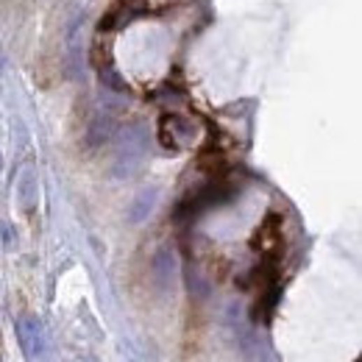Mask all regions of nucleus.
<instances>
[{
    "instance_id": "1",
    "label": "nucleus",
    "mask_w": 362,
    "mask_h": 362,
    "mask_svg": "<svg viewBox=\"0 0 362 362\" xmlns=\"http://www.w3.org/2000/svg\"><path fill=\"white\" fill-rule=\"evenodd\" d=\"M148 154V137L143 126H126L120 131L117 140V151H115V173L117 176H131L140 171V165L145 162Z\"/></svg>"
},
{
    "instance_id": "2",
    "label": "nucleus",
    "mask_w": 362,
    "mask_h": 362,
    "mask_svg": "<svg viewBox=\"0 0 362 362\" xmlns=\"http://www.w3.org/2000/svg\"><path fill=\"white\" fill-rule=\"evenodd\" d=\"M14 332H17V340H20V349L25 354L28 362H50V346H48V332H45V324L25 312L17 318L14 324Z\"/></svg>"
},
{
    "instance_id": "3",
    "label": "nucleus",
    "mask_w": 362,
    "mask_h": 362,
    "mask_svg": "<svg viewBox=\"0 0 362 362\" xmlns=\"http://www.w3.org/2000/svg\"><path fill=\"white\" fill-rule=\"evenodd\" d=\"M17 203L22 212H34L36 206V173L31 165H25L17 179Z\"/></svg>"
},
{
    "instance_id": "4",
    "label": "nucleus",
    "mask_w": 362,
    "mask_h": 362,
    "mask_svg": "<svg viewBox=\"0 0 362 362\" xmlns=\"http://www.w3.org/2000/svg\"><path fill=\"white\" fill-rule=\"evenodd\" d=\"M154 270H157V276H159V282L165 287L173 284V279H176V259H173V254L171 251H159V256L154 259Z\"/></svg>"
},
{
    "instance_id": "5",
    "label": "nucleus",
    "mask_w": 362,
    "mask_h": 362,
    "mask_svg": "<svg viewBox=\"0 0 362 362\" xmlns=\"http://www.w3.org/2000/svg\"><path fill=\"white\" fill-rule=\"evenodd\" d=\"M154 201H157V189H145L137 201H134V206H131V223H140L151 209H154Z\"/></svg>"
},
{
    "instance_id": "6",
    "label": "nucleus",
    "mask_w": 362,
    "mask_h": 362,
    "mask_svg": "<svg viewBox=\"0 0 362 362\" xmlns=\"http://www.w3.org/2000/svg\"><path fill=\"white\" fill-rule=\"evenodd\" d=\"M109 131H112V117H98L92 123V129H89V143L92 145H101L109 137Z\"/></svg>"
},
{
    "instance_id": "7",
    "label": "nucleus",
    "mask_w": 362,
    "mask_h": 362,
    "mask_svg": "<svg viewBox=\"0 0 362 362\" xmlns=\"http://www.w3.org/2000/svg\"><path fill=\"white\" fill-rule=\"evenodd\" d=\"M3 242H6V245H11V242H14V237H11V226H8V223H3Z\"/></svg>"
},
{
    "instance_id": "8",
    "label": "nucleus",
    "mask_w": 362,
    "mask_h": 362,
    "mask_svg": "<svg viewBox=\"0 0 362 362\" xmlns=\"http://www.w3.org/2000/svg\"><path fill=\"white\" fill-rule=\"evenodd\" d=\"M0 78H3V59H0Z\"/></svg>"
},
{
    "instance_id": "9",
    "label": "nucleus",
    "mask_w": 362,
    "mask_h": 362,
    "mask_svg": "<svg viewBox=\"0 0 362 362\" xmlns=\"http://www.w3.org/2000/svg\"><path fill=\"white\" fill-rule=\"evenodd\" d=\"M0 171H3V154H0Z\"/></svg>"
},
{
    "instance_id": "10",
    "label": "nucleus",
    "mask_w": 362,
    "mask_h": 362,
    "mask_svg": "<svg viewBox=\"0 0 362 362\" xmlns=\"http://www.w3.org/2000/svg\"><path fill=\"white\" fill-rule=\"evenodd\" d=\"M268 362H276V360H273V357H268Z\"/></svg>"
}]
</instances>
